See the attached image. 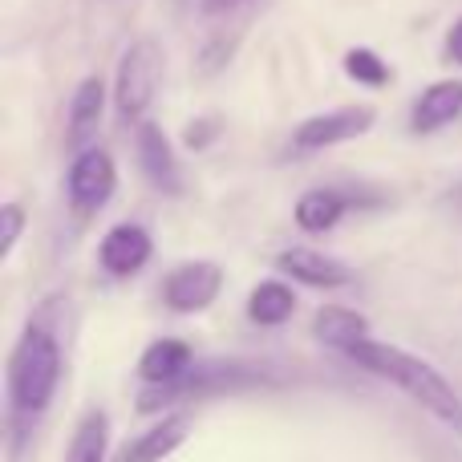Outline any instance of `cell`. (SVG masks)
<instances>
[{
	"instance_id": "obj_1",
	"label": "cell",
	"mask_w": 462,
	"mask_h": 462,
	"mask_svg": "<svg viewBox=\"0 0 462 462\" xmlns=\"http://www.w3.org/2000/svg\"><path fill=\"white\" fill-rule=\"evenodd\" d=\"M349 357L357 361L361 369H369L374 377L393 382L406 398H414L426 414H434L442 426L462 434V398L430 361L414 357V353L398 349V345H382V341H361L357 349H349Z\"/></svg>"
},
{
	"instance_id": "obj_2",
	"label": "cell",
	"mask_w": 462,
	"mask_h": 462,
	"mask_svg": "<svg viewBox=\"0 0 462 462\" xmlns=\"http://www.w3.org/2000/svg\"><path fill=\"white\" fill-rule=\"evenodd\" d=\"M61 385V345L45 325H29L8 357V402L13 414H41L49 410Z\"/></svg>"
},
{
	"instance_id": "obj_3",
	"label": "cell",
	"mask_w": 462,
	"mask_h": 462,
	"mask_svg": "<svg viewBox=\"0 0 462 462\" xmlns=\"http://www.w3.org/2000/svg\"><path fill=\"white\" fill-rule=\"evenodd\" d=\"M162 78V49L159 41L143 37L122 53L118 61V81H114V106H118L122 122H138L146 106L154 102V89Z\"/></svg>"
},
{
	"instance_id": "obj_4",
	"label": "cell",
	"mask_w": 462,
	"mask_h": 462,
	"mask_svg": "<svg viewBox=\"0 0 462 462\" xmlns=\"http://www.w3.org/2000/svg\"><path fill=\"white\" fill-rule=\"evenodd\" d=\"M114 187H118V171H114V159L102 151V146H89L73 159L69 175H65V191H69V208L78 216H97V211L110 203Z\"/></svg>"
},
{
	"instance_id": "obj_5",
	"label": "cell",
	"mask_w": 462,
	"mask_h": 462,
	"mask_svg": "<svg viewBox=\"0 0 462 462\" xmlns=\"http://www.w3.org/2000/svg\"><path fill=\"white\" fill-rule=\"evenodd\" d=\"M377 122L374 106H341V110H328V114H312L296 126L292 143L296 151H325V146L337 143H349V138L369 134Z\"/></svg>"
},
{
	"instance_id": "obj_6",
	"label": "cell",
	"mask_w": 462,
	"mask_h": 462,
	"mask_svg": "<svg viewBox=\"0 0 462 462\" xmlns=\"http://www.w3.org/2000/svg\"><path fill=\"white\" fill-rule=\"evenodd\" d=\"M219 288H224V268L211 260H191L179 263L162 284V300L175 312H203L208 304H216Z\"/></svg>"
},
{
	"instance_id": "obj_7",
	"label": "cell",
	"mask_w": 462,
	"mask_h": 462,
	"mask_svg": "<svg viewBox=\"0 0 462 462\" xmlns=\"http://www.w3.org/2000/svg\"><path fill=\"white\" fill-rule=\"evenodd\" d=\"M191 426H195V418L187 414V410L159 418L151 430H143L138 439H130L126 447L118 450V462H162V458H171L187 442Z\"/></svg>"
},
{
	"instance_id": "obj_8",
	"label": "cell",
	"mask_w": 462,
	"mask_h": 462,
	"mask_svg": "<svg viewBox=\"0 0 462 462\" xmlns=\"http://www.w3.org/2000/svg\"><path fill=\"white\" fill-rule=\"evenodd\" d=\"M151 252H154V244H151V236H146V227L118 224L106 231L102 247H97V260H102V268L110 272V276H134V272L146 268Z\"/></svg>"
},
{
	"instance_id": "obj_9",
	"label": "cell",
	"mask_w": 462,
	"mask_h": 462,
	"mask_svg": "<svg viewBox=\"0 0 462 462\" xmlns=\"http://www.w3.org/2000/svg\"><path fill=\"white\" fill-rule=\"evenodd\" d=\"M276 268L288 272L292 280H300V284H309V288H341L353 280V272L345 268L341 260L317 252V247H288V252L276 255Z\"/></svg>"
},
{
	"instance_id": "obj_10",
	"label": "cell",
	"mask_w": 462,
	"mask_h": 462,
	"mask_svg": "<svg viewBox=\"0 0 462 462\" xmlns=\"http://www.w3.org/2000/svg\"><path fill=\"white\" fill-rule=\"evenodd\" d=\"M134 146H138V162H143L146 179H151L159 191L179 195L183 175H179V162H175V151H171V138L162 134L154 122H143V126H138Z\"/></svg>"
},
{
	"instance_id": "obj_11",
	"label": "cell",
	"mask_w": 462,
	"mask_h": 462,
	"mask_svg": "<svg viewBox=\"0 0 462 462\" xmlns=\"http://www.w3.org/2000/svg\"><path fill=\"white\" fill-rule=\"evenodd\" d=\"M458 114H462V81H434L414 102V118L410 122H414L418 134H434V130L450 126Z\"/></svg>"
},
{
	"instance_id": "obj_12",
	"label": "cell",
	"mask_w": 462,
	"mask_h": 462,
	"mask_svg": "<svg viewBox=\"0 0 462 462\" xmlns=\"http://www.w3.org/2000/svg\"><path fill=\"white\" fill-rule=\"evenodd\" d=\"M138 374L146 385H171L179 377L191 374V345L175 341V337H162V341L146 345L143 361H138Z\"/></svg>"
},
{
	"instance_id": "obj_13",
	"label": "cell",
	"mask_w": 462,
	"mask_h": 462,
	"mask_svg": "<svg viewBox=\"0 0 462 462\" xmlns=\"http://www.w3.org/2000/svg\"><path fill=\"white\" fill-rule=\"evenodd\" d=\"M312 337L333 345V349H341V353H349V349H357L361 341H369V320L353 309L328 304V309H320L317 317H312Z\"/></svg>"
},
{
	"instance_id": "obj_14",
	"label": "cell",
	"mask_w": 462,
	"mask_h": 462,
	"mask_svg": "<svg viewBox=\"0 0 462 462\" xmlns=\"http://www.w3.org/2000/svg\"><path fill=\"white\" fill-rule=\"evenodd\" d=\"M106 114V81L86 78L69 97V146H86Z\"/></svg>"
},
{
	"instance_id": "obj_15",
	"label": "cell",
	"mask_w": 462,
	"mask_h": 462,
	"mask_svg": "<svg viewBox=\"0 0 462 462\" xmlns=\"http://www.w3.org/2000/svg\"><path fill=\"white\" fill-rule=\"evenodd\" d=\"M292 309H296V292L288 284H280V280H260L252 288V296H247V317L255 325H284L292 317Z\"/></svg>"
},
{
	"instance_id": "obj_16",
	"label": "cell",
	"mask_w": 462,
	"mask_h": 462,
	"mask_svg": "<svg viewBox=\"0 0 462 462\" xmlns=\"http://www.w3.org/2000/svg\"><path fill=\"white\" fill-rule=\"evenodd\" d=\"M345 216V199L337 191H304L300 199H296V224L304 231H312V236H325V231H333L341 224Z\"/></svg>"
},
{
	"instance_id": "obj_17",
	"label": "cell",
	"mask_w": 462,
	"mask_h": 462,
	"mask_svg": "<svg viewBox=\"0 0 462 462\" xmlns=\"http://www.w3.org/2000/svg\"><path fill=\"white\" fill-rule=\"evenodd\" d=\"M106 447H110V418L102 410H89L73 430L65 462H106Z\"/></svg>"
},
{
	"instance_id": "obj_18",
	"label": "cell",
	"mask_w": 462,
	"mask_h": 462,
	"mask_svg": "<svg viewBox=\"0 0 462 462\" xmlns=\"http://www.w3.org/2000/svg\"><path fill=\"white\" fill-rule=\"evenodd\" d=\"M345 73H349L357 86H385V81H390V65H385L374 49H349V53H345Z\"/></svg>"
},
{
	"instance_id": "obj_19",
	"label": "cell",
	"mask_w": 462,
	"mask_h": 462,
	"mask_svg": "<svg viewBox=\"0 0 462 462\" xmlns=\"http://www.w3.org/2000/svg\"><path fill=\"white\" fill-rule=\"evenodd\" d=\"M21 231H24V208L21 203H5L0 208V255H13Z\"/></svg>"
},
{
	"instance_id": "obj_20",
	"label": "cell",
	"mask_w": 462,
	"mask_h": 462,
	"mask_svg": "<svg viewBox=\"0 0 462 462\" xmlns=\"http://www.w3.org/2000/svg\"><path fill=\"white\" fill-rule=\"evenodd\" d=\"M211 134H216V126H211V122H191V130H187V146H203Z\"/></svg>"
},
{
	"instance_id": "obj_21",
	"label": "cell",
	"mask_w": 462,
	"mask_h": 462,
	"mask_svg": "<svg viewBox=\"0 0 462 462\" xmlns=\"http://www.w3.org/2000/svg\"><path fill=\"white\" fill-rule=\"evenodd\" d=\"M447 53H450V61L462 65V16L455 21V29L447 32Z\"/></svg>"
},
{
	"instance_id": "obj_22",
	"label": "cell",
	"mask_w": 462,
	"mask_h": 462,
	"mask_svg": "<svg viewBox=\"0 0 462 462\" xmlns=\"http://www.w3.org/2000/svg\"><path fill=\"white\" fill-rule=\"evenodd\" d=\"M195 5H199L203 13H211V16H216V13H227V8H236L239 0H195Z\"/></svg>"
}]
</instances>
